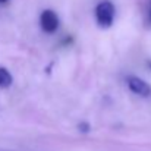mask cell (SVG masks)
I'll return each mask as SVG.
<instances>
[{
	"label": "cell",
	"instance_id": "7",
	"mask_svg": "<svg viewBox=\"0 0 151 151\" xmlns=\"http://www.w3.org/2000/svg\"><path fill=\"white\" fill-rule=\"evenodd\" d=\"M4 1H7V0H0V3H4Z\"/></svg>",
	"mask_w": 151,
	"mask_h": 151
},
{
	"label": "cell",
	"instance_id": "8",
	"mask_svg": "<svg viewBox=\"0 0 151 151\" xmlns=\"http://www.w3.org/2000/svg\"><path fill=\"white\" fill-rule=\"evenodd\" d=\"M148 66H150V69H151V62H148Z\"/></svg>",
	"mask_w": 151,
	"mask_h": 151
},
{
	"label": "cell",
	"instance_id": "4",
	"mask_svg": "<svg viewBox=\"0 0 151 151\" xmlns=\"http://www.w3.org/2000/svg\"><path fill=\"white\" fill-rule=\"evenodd\" d=\"M13 82L10 72L4 68H0V88H9Z\"/></svg>",
	"mask_w": 151,
	"mask_h": 151
},
{
	"label": "cell",
	"instance_id": "3",
	"mask_svg": "<svg viewBox=\"0 0 151 151\" xmlns=\"http://www.w3.org/2000/svg\"><path fill=\"white\" fill-rule=\"evenodd\" d=\"M60 25V21H59V16L54 10L51 9H46L41 12L40 15V27L41 29L46 32V34H54L57 31Z\"/></svg>",
	"mask_w": 151,
	"mask_h": 151
},
{
	"label": "cell",
	"instance_id": "1",
	"mask_svg": "<svg viewBox=\"0 0 151 151\" xmlns=\"http://www.w3.org/2000/svg\"><path fill=\"white\" fill-rule=\"evenodd\" d=\"M96 21L100 28H110L114 22V15H116V7L111 1L103 0L96 6Z\"/></svg>",
	"mask_w": 151,
	"mask_h": 151
},
{
	"label": "cell",
	"instance_id": "6",
	"mask_svg": "<svg viewBox=\"0 0 151 151\" xmlns=\"http://www.w3.org/2000/svg\"><path fill=\"white\" fill-rule=\"evenodd\" d=\"M150 22H151V4H150Z\"/></svg>",
	"mask_w": 151,
	"mask_h": 151
},
{
	"label": "cell",
	"instance_id": "2",
	"mask_svg": "<svg viewBox=\"0 0 151 151\" xmlns=\"http://www.w3.org/2000/svg\"><path fill=\"white\" fill-rule=\"evenodd\" d=\"M125 82H126L129 91L137 94L138 97L147 99V97L151 96V85L148 82H145L144 79H141V78H138L135 75H129V76H126Z\"/></svg>",
	"mask_w": 151,
	"mask_h": 151
},
{
	"label": "cell",
	"instance_id": "5",
	"mask_svg": "<svg viewBox=\"0 0 151 151\" xmlns=\"http://www.w3.org/2000/svg\"><path fill=\"white\" fill-rule=\"evenodd\" d=\"M78 129H79L82 134H87V132H90V125H88V123H79V125H78Z\"/></svg>",
	"mask_w": 151,
	"mask_h": 151
}]
</instances>
